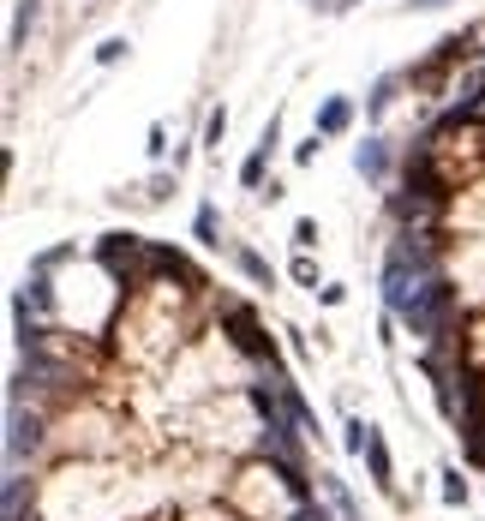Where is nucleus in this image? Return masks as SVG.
Returning <instances> with one entry per match:
<instances>
[{
	"label": "nucleus",
	"instance_id": "nucleus-10",
	"mask_svg": "<svg viewBox=\"0 0 485 521\" xmlns=\"http://www.w3.org/2000/svg\"><path fill=\"white\" fill-rule=\"evenodd\" d=\"M234 264H240V270H246V276H252L258 288H270V282H276V270H270V258H258L252 246H234Z\"/></svg>",
	"mask_w": 485,
	"mask_h": 521
},
{
	"label": "nucleus",
	"instance_id": "nucleus-6",
	"mask_svg": "<svg viewBox=\"0 0 485 521\" xmlns=\"http://www.w3.org/2000/svg\"><path fill=\"white\" fill-rule=\"evenodd\" d=\"M366 468H372V486H378V492H396V462H390V444H384L378 426H372V438H366Z\"/></svg>",
	"mask_w": 485,
	"mask_h": 521
},
{
	"label": "nucleus",
	"instance_id": "nucleus-8",
	"mask_svg": "<svg viewBox=\"0 0 485 521\" xmlns=\"http://www.w3.org/2000/svg\"><path fill=\"white\" fill-rule=\"evenodd\" d=\"M354 168H360L366 180H384V174H390V144H384V138H366V144L354 150Z\"/></svg>",
	"mask_w": 485,
	"mask_h": 521
},
{
	"label": "nucleus",
	"instance_id": "nucleus-17",
	"mask_svg": "<svg viewBox=\"0 0 485 521\" xmlns=\"http://www.w3.org/2000/svg\"><path fill=\"white\" fill-rule=\"evenodd\" d=\"M294 282H300V288H312V294H318V264H312V258H306V252H300V258H294Z\"/></svg>",
	"mask_w": 485,
	"mask_h": 521
},
{
	"label": "nucleus",
	"instance_id": "nucleus-9",
	"mask_svg": "<svg viewBox=\"0 0 485 521\" xmlns=\"http://www.w3.org/2000/svg\"><path fill=\"white\" fill-rule=\"evenodd\" d=\"M36 12H42V0H18V12H12V36H6V48H12V54H24V42H30V24H36Z\"/></svg>",
	"mask_w": 485,
	"mask_h": 521
},
{
	"label": "nucleus",
	"instance_id": "nucleus-16",
	"mask_svg": "<svg viewBox=\"0 0 485 521\" xmlns=\"http://www.w3.org/2000/svg\"><path fill=\"white\" fill-rule=\"evenodd\" d=\"M294 246H300V252H312V246H318V222H312V216H300V222H294Z\"/></svg>",
	"mask_w": 485,
	"mask_h": 521
},
{
	"label": "nucleus",
	"instance_id": "nucleus-7",
	"mask_svg": "<svg viewBox=\"0 0 485 521\" xmlns=\"http://www.w3.org/2000/svg\"><path fill=\"white\" fill-rule=\"evenodd\" d=\"M36 444H42L36 420H24V408L12 402V438H6V462H24V450H36Z\"/></svg>",
	"mask_w": 485,
	"mask_h": 521
},
{
	"label": "nucleus",
	"instance_id": "nucleus-14",
	"mask_svg": "<svg viewBox=\"0 0 485 521\" xmlns=\"http://www.w3.org/2000/svg\"><path fill=\"white\" fill-rule=\"evenodd\" d=\"M126 48H132L126 36H108V42H96V66H120V60H126Z\"/></svg>",
	"mask_w": 485,
	"mask_h": 521
},
{
	"label": "nucleus",
	"instance_id": "nucleus-1",
	"mask_svg": "<svg viewBox=\"0 0 485 521\" xmlns=\"http://www.w3.org/2000/svg\"><path fill=\"white\" fill-rule=\"evenodd\" d=\"M450 306H456V288H450L444 276H426V288L414 294V306L402 312V324H408L414 336H444V324H450Z\"/></svg>",
	"mask_w": 485,
	"mask_h": 521
},
{
	"label": "nucleus",
	"instance_id": "nucleus-5",
	"mask_svg": "<svg viewBox=\"0 0 485 521\" xmlns=\"http://www.w3.org/2000/svg\"><path fill=\"white\" fill-rule=\"evenodd\" d=\"M348 126H354V96H330V102L318 108V120H312L318 138H342Z\"/></svg>",
	"mask_w": 485,
	"mask_h": 521
},
{
	"label": "nucleus",
	"instance_id": "nucleus-18",
	"mask_svg": "<svg viewBox=\"0 0 485 521\" xmlns=\"http://www.w3.org/2000/svg\"><path fill=\"white\" fill-rule=\"evenodd\" d=\"M150 156H156V162H162V156H168V126H162V120H156V126H150Z\"/></svg>",
	"mask_w": 485,
	"mask_h": 521
},
{
	"label": "nucleus",
	"instance_id": "nucleus-15",
	"mask_svg": "<svg viewBox=\"0 0 485 521\" xmlns=\"http://www.w3.org/2000/svg\"><path fill=\"white\" fill-rule=\"evenodd\" d=\"M438 480H444V504H468V480H462V468H444Z\"/></svg>",
	"mask_w": 485,
	"mask_h": 521
},
{
	"label": "nucleus",
	"instance_id": "nucleus-4",
	"mask_svg": "<svg viewBox=\"0 0 485 521\" xmlns=\"http://www.w3.org/2000/svg\"><path fill=\"white\" fill-rule=\"evenodd\" d=\"M228 330H234V342H240L252 360H276L270 342H264V330H258V318H252V306H228Z\"/></svg>",
	"mask_w": 485,
	"mask_h": 521
},
{
	"label": "nucleus",
	"instance_id": "nucleus-3",
	"mask_svg": "<svg viewBox=\"0 0 485 521\" xmlns=\"http://www.w3.org/2000/svg\"><path fill=\"white\" fill-rule=\"evenodd\" d=\"M138 258H150V246H144L138 234H102V264H108L114 276H132Z\"/></svg>",
	"mask_w": 485,
	"mask_h": 521
},
{
	"label": "nucleus",
	"instance_id": "nucleus-12",
	"mask_svg": "<svg viewBox=\"0 0 485 521\" xmlns=\"http://www.w3.org/2000/svg\"><path fill=\"white\" fill-rule=\"evenodd\" d=\"M192 240H198V246H222V240H216V204H198V222H192Z\"/></svg>",
	"mask_w": 485,
	"mask_h": 521
},
{
	"label": "nucleus",
	"instance_id": "nucleus-2",
	"mask_svg": "<svg viewBox=\"0 0 485 521\" xmlns=\"http://www.w3.org/2000/svg\"><path fill=\"white\" fill-rule=\"evenodd\" d=\"M276 138H282V114H270V126L258 132V150L240 162V186H252V192L264 186V168H270V150H276Z\"/></svg>",
	"mask_w": 485,
	"mask_h": 521
},
{
	"label": "nucleus",
	"instance_id": "nucleus-19",
	"mask_svg": "<svg viewBox=\"0 0 485 521\" xmlns=\"http://www.w3.org/2000/svg\"><path fill=\"white\" fill-rule=\"evenodd\" d=\"M438 6H450V0H414V12H438Z\"/></svg>",
	"mask_w": 485,
	"mask_h": 521
},
{
	"label": "nucleus",
	"instance_id": "nucleus-13",
	"mask_svg": "<svg viewBox=\"0 0 485 521\" xmlns=\"http://www.w3.org/2000/svg\"><path fill=\"white\" fill-rule=\"evenodd\" d=\"M222 138H228V108H210V120H204V150H222Z\"/></svg>",
	"mask_w": 485,
	"mask_h": 521
},
{
	"label": "nucleus",
	"instance_id": "nucleus-11",
	"mask_svg": "<svg viewBox=\"0 0 485 521\" xmlns=\"http://www.w3.org/2000/svg\"><path fill=\"white\" fill-rule=\"evenodd\" d=\"M390 102H396V72H390V78H378V84H372V96H366V114H372V120H378V114H384V108H390Z\"/></svg>",
	"mask_w": 485,
	"mask_h": 521
}]
</instances>
